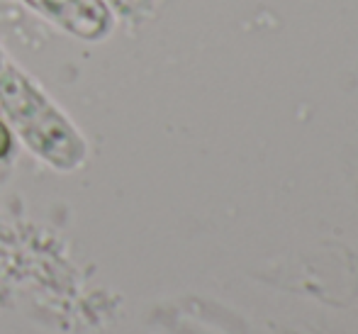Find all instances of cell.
<instances>
[{
	"mask_svg": "<svg viewBox=\"0 0 358 334\" xmlns=\"http://www.w3.org/2000/svg\"><path fill=\"white\" fill-rule=\"evenodd\" d=\"M10 151V132L5 130V125L0 123V159Z\"/></svg>",
	"mask_w": 358,
	"mask_h": 334,
	"instance_id": "cell-1",
	"label": "cell"
}]
</instances>
